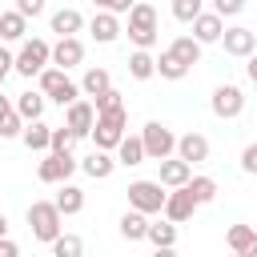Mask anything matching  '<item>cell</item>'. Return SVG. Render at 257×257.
<instances>
[{"label": "cell", "mask_w": 257, "mask_h": 257, "mask_svg": "<svg viewBox=\"0 0 257 257\" xmlns=\"http://www.w3.org/2000/svg\"><path fill=\"white\" fill-rule=\"evenodd\" d=\"M24 217H28L32 237H36V241H44V245H52V241L64 233V225H60V221H64V213L56 209V201H32Z\"/></svg>", "instance_id": "cell-1"}, {"label": "cell", "mask_w": 257, "mask_h": 257, "mask_svg": "<svg viewBox=\"0 0 257 257\" xmlns=\"http://www.w3.org/2000/svg\"><path fill=\"white\" fill-rule=\"evenodd\" d=\"M128 40L137 44V48H153L157 44V36H161V28H157V8L153 4H145V0H137L133 8H128Z\"/></svg>", "instance_id": "cell-2"}, {"label": "cell", "mask_w": 257, "mask_h": 257, "mask_svg": "<svg viewBox=\"0 0 257 257\" xmlns=\"http://www.w3.org/2000/svg\"><path fill=\"white\" fill-rule=\"evenodd\" d=\"M36 80H40V92H44L48 100H56L60 108H68L72 100H80V96H84V92H80V84H76V80H68V72H64V68H56V64H48Z\"/></svg>", "instance_id": "cell-3"}, {"label": "cell", "mask_w": 257, "mask_h": 257, "mask_svg": "<svg viewBox=\"0 0 257 257\" xmlns=\"http://www.w3.org/2000/svg\"><path fill=\"white\" fill-rule=\"evenodd\" d=\"M52 64V44L32 36V40H20V52H16V72L20 76H40L44 68Z\"/></svg>", "instance_id": "cell-4"}, {"label": "cell", "mask_w": 257, "mask_h": 257, "mask_svg": "<svg viewBox=\"0 0 257 257\" xmlns=\"http://www.w3.org/2000/svg\"><path fill=\"white\" fill-rule=\"evenodd\" d=\"M124 124H128V112H124V108L96 112V124H92V141H96V149L112 153V149L124 141Z\"/></svg>", "instance_id": "cell-5"}, {"label": "cell", "mask_w": 257, "mask_h": 257, "mask_svg": "<svg viewBox=\"0 0 257 257\" xmlns=\"http://www.w3.org/2000/svg\"><path fill=\"white\" fill-rule=\"evenodd\" d=\"M165 185L161 181H133L128 185V209H137V213H145V217H153V213H165Z\"/></svg>", "instance_id": "cell-6"}, {"label": "cell", "mask_w": 257, "mask_h": 257, "mask_svg": "<svg viewBox=\"0 0 257 257\" xmlns=\"http://www.w3.org/2000/svg\"><path fill=\"white\" fill-rule=\"evenodd\" d=\"M141 141H145V157L149 161H165V157L177 153V133L169 124H161V120H149L141 128Z\"/></svg>", "instance_id": "cell-7"}, {"label": "cell", "mask_w": 257, "mask_h": 257, "mask_svg": "<svg viewBox=\"0 0 257 257\" xmlns=\"http://www.w3.org/2000/svg\"><path fill=\"white\" fill-rule=\"evenodd\" d=\"M209 108H213V116H221V120H237V116L245 112V92H241L237 84H217L213 96H209Z\"/></svg>", "instance_id": "cell-8"}, {"label": "cell", "mask_w": 257, "mask_h": 257, "mask_svg": "<svg viewBox=\"0 0 257 257\" xmlns=\"http://www.w3.org/2000/svg\"><path fill=\"white\" fill-rule=\"evenodd\" d=\"M76 173V157L72 153H44V161L36 165V177L44 185H64Z\"/></svg>", "instance_id": "cell-9"}, {"label": "cell", "mask_w": 257, "mask_h": 257, "mask_svg": "<svg viewBox=\"0 0 257 257\" xmlns=\"http://www.w3.org/2000/svg\"><path fill=\"white\" fill-rule=\"evenodd\" d=\"M64 124L72 128V137H92V124H96V104L92 100H72L64 108Z\"/></svg>", "instance_id": "cell-10"}, {"label": "cell", "mask_w": 257, "mask_h": 257, "mask_svg": "<svg viewBox=\"0 0 257 257\" xmlns=\"http://www.w3.org/2000/svg\"><path fill=\"white\" fill-rule=\"evenodd\" d=\"M197 209H201V205L193 201V193H189L185 185H181V189H169V197H165V217H169L173 225H185Z\"/></svg>", "instance_id": "cell-11"}, {"label": "cell", "mask_w": 257, "mask_h": 257, "mask_svg": "<svg viewBox=\"0 0 257 257\" xmlns=\"http://www.w3.org/2000/svg\"><path fill=\"white\" fill-rule=\"evenodd\" d=\"M221 48L229 52V56H253V48H257V36H253V28H245V24H233V28H225V36H221Z\"/></svg>", "instance_id": "cell-12"}, {"label": "cell", "mask_w": 257, "mask_h": 257, "mask_svg": "<svg viewBox=\"0 0 257 257\" xmlns=\"http://www.w3.org/2000/svg\"><path fill=\"white\" fill-rule=\"evenodd\" d=\"M157 165H161L157 181H161L165 189H181V185H189V181H193V165H189V161H181V157H165V161H157Z\"/></svg>", "instance_id": "cell-13"}, {"label": "cell", "mask_w": 257, "mask_h": 257, "mask_svg": "<svg viewBox=\"0 0 257 257\" xmlns=\"http://www.w3.org/2000/svg\"><path fill=\"white\" fill-rule=\"evenodd\" d=\"M88 32H92V40L96 44H112L124 28H120V16L116 12H104V8H96V16L88 20Z\"/></svg>", "instance_id": "cell-14"}, {"label": "cell", "mask_w": 257, "mask_h": 257, "mask_svg": "<svg viewBox=\"0 0 257 257\" xmlns=\"http://www.w3.org/2000/svg\"><path fill=\"white\" fill-rule=\"evenodd\" d=\"M80 60H84V44H80L76 36H56V44H52V64L68 72V68H76Z\"/></svg>", "instance_id": "cell-15"}, {"label": "cell", "mask_w": 257, "mask_h": 257, "mask_svg": "<svg viewBox=\"0 0 257 257\" xmlns=\"http://www.w3.org/2000/svg\"><path fill=\"white\" fill-rule=\"evenodd\" d=\"M193 36H197L201 44H221V36H225V16L201 12V16L193 20Z\"/></svg>", "instance_id": "cell-16"}, {"label": "cell", "mask_w": 257, "mask_h": 257, "mask_svg": "<svg viewBox=\"0 0 257 257\" xmlns=\"http://www.w3.org/2000/svg\"><path fill=\"white\" fill-rule=\"evenodd\" d=\"M177 157L189 161V165L209 161V137H201V133H185V137H177Z\"/></svg>", "instance_id": "cell-17"}, {"label": "cell", "mask_w": 257, "mask_h": 257, "mask_svg": "<svg viewBox=\"0 0 257 257\" xmlns=\"http://www.w3.org/2000/svg\"><path fill=\"white\" fill-rule=\"evenodd\" d=\"M20 141H24L28 153H48V145H52V128H48L44 120H28L24 133H20Z\"/></svg>", "instance_id": "cell-18"}, {"label": "cell", "mask_w": 257, "mask_h": 257, "mask_svg": "<svg viewBox=\"0 0 257 257\" xmlns=\"http://www.w3.org/2000/svg\"><path fill=\"white\" fill-rule=\"evenodd\" d=\"M80 169H84L92 181H104V177H112V169H116V157H112V153H104V149H92V153L80 161Z\"/></svg>", "instance_id": "cell-19"}, {"label": "cell", "mask_w": 257, "mask_h": 257, "mask_svg": "<svg viewBox=\"0 0 257 257\" xmlns=\"http://www.w3.org/2000/svg\"><path fill=\"white\" fill-rule=\"evenodd\" d=\"M225 241H229L233 253H249V257H257V229H253V225H229Z\"/></svg>", "instance_id": "cell-20"}, {"label": "cell", "mask_w": 257, "mask_h": 257, "mask_svg": "<svg viewBox=\"0 0 257 257\" xmlns=\"http://www.w3.org/2000/svg\"><path fill=\"white\" fill-rule=\"evenodd\" d=\"M48 24H52V32H56V36H76V32L84 28V16H80L76 8H60V12H52V20H48Z\"/></svg>", "instance_id": "cell-21"}, {"label": "cell", "mask_w": 257, "mask_h": 257, "mask_svg": "<svg viewBox=\"0 0 257 257\" xmlns=\"http://www.w3.org/2000/svg\"><path fill=\"white\" fill-rule=\"evenodd\" d=\"M128 76H133V80H153V76H157V56H153L149 48H137V52L128 56Z\"/></svg>", "instance_id": "cell-22"}, {"label": "cell", "mask_w": 257, "mask_h": 257, "mask_svg": "<svg viewBox=\"0 0 257 257\" xmlns=\"http://www.w3.org/2000/svg\"><path fill=\"white\" fill-rule=\"evenodd\" d=\"M56 209L64 213V217H76L80 209H84V189L80 185H60V193H56Z\"/></svg>", "instance_id": "cell-23"}, {"label": "cell", "mask_w": 257, "mask_h": 257, "mask_svg": "<svg viewBox=\"0 0 257 257\" xmlns=\"http://www.w3.org/2000/svg\"><path fill=\"white\" fill-rule=\"evenodd\" d=\"M201 48H205V44H201L197 36H177V40L169 44V52H173V56H177L181 64H189V68H193L197 60H201Z\"/></svg>", "instance_id": "cell-24"}, {"label": "cell", "mask_w": 257, "mask_h": 257, "mask_svg": "<svg viewBox=\"0 0 257 257\" xmlns=\"http://www.w3.org/2000/svg\"><path fill=\"white\" fill-rule=\"evenodd\" d=\"M108 88H112L108 68H88V72L80 76V92H84V96H92V100H96L100 92H108Z\"/></svg>", "instance_id": "cell-25"}, {"label": "cell", "mask_w": 257, "mask_h": 257, "mask_svg": "<svg viewBox=\"0 0 257 257\" xmlns=\"http://www.w3.org/2000/svg\"><path fill=\"white\" fill-rule=\"evenodd\" d=\"M44 100H48V96H44L40 88H36V92L28 88V92L16 96V112H20L24 120H40V116H44Z\"/></svg>", "instance_id": "cell-26"}, {"label": "cell", "mask_w": 257, "mask_h": 257, "mask_svg": "<svg viewBox=\"0 0 257 257\" xmlns=\"http://www.w3.org/2000/svg\"><path fill=\"white\" fill-rule=\"evenodd\" d=\"M120 237H124V241H145V237H149V217L137 213V209H128V213L120 217Z\"/></svg>", "instance_id": "cell-27"}, {"label": "cell", "mask_w": 257, "mask_h": 257, "mask_svg": "<svg viewBox=\"0 0 257 257\" xmlns=\"http://www.w3.org/2000/svg\"><path fill=\"white\" fill-rule=\"evenodd\" d=\"M24 36H28V16H20L16 8L0 12V40H24Z\"/></svg>", "instance_id": "cell-28"}, {"label": "cell", "mask_w": 257, "mask_h": 257, "mask_svg": "<svg viewBox=\"0 0 257 257\" xmlns=\"http://www.w3.org/2000/svg\"><path fill=\"white\" fill-rule=\"evenodd\" d=\"M141 161H149L145 157V141L141 137H124L116 145V165H141Z\"/></svg>", "instance_id": "cell-29"}, {"label": "cell", "mask_w": 257, "mask_h": 257, "mask_svg": "<svg viewBox=\"0 0 257 257\" xmlns=\"http://www.w3.org/2000/svg\"><path fill=\"white\" fill-rule=\"evenodd\" d=\"M145 241H153V249H165V245H177V225L165 217V221H149V237Z\"/></svg>", "instance_id": "cell-30"}, {"label": "cell", "mask_w": 257, "mask_h": 257, "mask_svg": "<svg viewBox=\"0 0 257 257\" xmlns=\"http://www.w3.org/2000/svg\"><path fill=\"white\" fill-rule=\"evenodd\" d=\"M157 76H165V80H185V76H189V64H181V60L165 48V52L157 56Z\"/></svg>", "instance_id": "cell-31"}, {"label": "cell", "mask_w": 257, "mask_h": 257, "mask_svg": "<svg viewBox=\"0 0 257 257\" xmlns=\"http://www.w3.org/2000/svg\"><path fill=\"white\" fill-rule=\"evenodd\" d=\"M52 257H84V241L76 233H60L52 241Z\"/></svg>", "instance_id": "cell-32"}, {"label": "cell", "mask_w": 257, "mask_h": 257, "mask_svg": "<svg viewBox=\"0 0 257 257\" xmlns=\"http://www.w3.org/2000/svg\"><path fill=\"white\" fill-rule=\"evenodd\" d=\"M185 189L193 193V201H197V205H209V201L217 197V181H213V177H193Z\"/></svg>", "instance_id": "cell-33"}, {"label": "cell", "mask_w": 257, "mask_h": 257, "mask_svg": "<svg viewBox=\"0 0 257 257\" xmlns=\"http://www.w3.org/2000/svg\"><path fill=\"white\" fill-rule=\"evenodd\" d=\"M201 12H205V4H201V0H173V16H177L181 24H193Z\"/></svg>", "instance_id": "cell-34"}, {"label": "cell", "mask_w": 257, "mask_h": 257, "mask_svg": "<svg viewBox=\"0 0 257 257\" xmlns=\"http://www.w3.org/2000/svg\"><path fill=\"white\" fill-rule=\"evenodd\" d=\"M72 141H76V137H72V128H68V124H60V128H52V145H48V153H68V149H72Z\"/></svg>", "instance_id": "cell-35"}, {"label": "cell", "mask_w": 257, "mask_h": 257, "mask_svg": "<svg viewBox=\"0 0 257 257\" xmlns=\"http://www.w3.org/2000/svg\"><path fill=\"white\" fill-rule=\"evenodd\" d=\"M24 124H28V120H24V116L12 108V112L0 120V137H20V133H24Z\"/></svg>", "instance_id": "cell-36"}, {"label": "cell", "mask_w": 257, "mask_h": 257, "mask_svg": "<svg viewBox=\"0 0 257 257\" xmlns=\"http://www.w3.org/2000/svg\"><path fill=\"white\" fill-rule=\"evenodd\" d=\"M92 104H96V112H112V108H124V100H120V92H116V88L100 92V96H96Z\"/></svg>", "instance_id": "cell-37"}, {"label": "cell", "mask_w": 257, "mask_h": 257, "mask_svg": "<svg viewBox=\"0 0 257 257\" xmlns=\"http://www.w3.org/2000/svg\"><path fill=\"white\" fill-rule=\"evenodd\" d=\"M241 173H249V177H257V141L241 149Z\"/></svg>", "instance_id": "cell-38"}, {"label": "cell", "mask_w": 257, "mask_h": 257, "mask_svg": "<svg viewBox=\"0 0 257 257\" xmlns=\"http://www.w3.org/2000/svg\"><path fill=\"white\" fill-rule=\"evenodd\" d=\"M96 8H104V12H116V16H128V8L137 4V0H92Z\"/></svg>", "instance_id": "cell-39"}, {"label": "cell", "mask_w": 257, "mask_h": 257, "mask_svg": "<svg viewBox=\"0 0 257 257\" xmlns=\"http://www.w3.org/2000/svg\"><path fill=\"white\" fill-rule=\"evenodd\" d=\"M8 72H16V52H8V48L0 44V88H4V80H8Z\"/></svg>", "instance_id": "cell-40"}, {"label": "cell", "mask_w": 257, "mask_h": 257, "mask_svg": "<svg viewBox=\"0 0 257 257\" xmlns=\"http://www.w3.org/2000/svg\"><path fill=\"white\" fill-rule=\"evenodd\" d=\"M245 8V0H213V12L217 16H237Z\"/></svg>", "instance_id": "cell-41"}, {"label": "cell", "mask_w": 257, "mask_h": 257, "mask_svg": "<svg viewBox=\"0 0 257 257\" xmlns=\"http://www.w3.org/2000/svg\"><path fill=\"white\" fill-rule=\"evenodd\" d=\"M16 12L32 20V16H40V12H44V0H16Z\"/></svg>", "instance_id": "cell-42"}, {"label": "cell", "mask_w": 257, "mask_h": 257, "mask_svg": "<svg viewBox=\"0 0 257 257\" xmlns=\"http://www.w3.org/2000/svg\"><path fill=\"white\" fill-rule=\"evenodd\" d=\"M0 257H20V245L12 237H0Z\"/></svg>", "instance_id": "cell-43"}, {"label": "cell", "mask_w": 257, "mask_h": 257, "mask_svg": "<svg viewBox=\"0 0 257 257\" xmlns=\"http://www.w3.org/2000/svg\"><path fill=\"white\" fill-rule=\"evenodd\" d=\"M245 76L257 84V56H249V64H245Z\"/></svg>", "instance_id": "cell-44"}, {"label": "cell", "mask_w": 257, "mask_h": 257, "mask_svg": "<svg viewBox=\"0 0 257 257\" xmlns=\"http://www.w3.org/2000/svg\"><path fill=\"white\" fill-rule=\"evenodd\" d=\"M12 108H16V104H12V100H8V96H4V92H0V120H4V116H8V112H12Z\"/></svg>", "instance_id": "cell-45"}, {"label": "cell", "mask_w": 257, "mask_h": 257, "mask_svg": "<svg viewBox=\"0 0 257 257\" xmlns=\"http://www.w3.org/2000/svg\"><path fill=\"white\" fill-rule=\"evenodd\" d=\"M153 257H177V245H165V249H153Z\"/></svg>", "instance_id": "cell-46"}, {"label": "cell", "mask_w": 257, "mask_h": 257, "mask_svg": "<svg viewBox=\"0 0 257 257\" xmlns=\"http://www.w3.org/2000/svg\"><path fill=\"white\" fill-rule=\"evenodd\" d=\"M0 237H8V217L0 213Z\"/></svg>", "instance_id": "cell-47"}, {"label": "cell", "mask_w": 257, "mask_h": 257, "mask_svg": "<svg viewBox=\"0 0 257 257\" xmlns=\"http://www.w3.org/2000/svg\"><path fill=\"white\" fill-rule=\"evenodd\" d=\"M233 257H249V253H233Z\"/></svg>", "instance_id": "cell-48"}]
</instances>
